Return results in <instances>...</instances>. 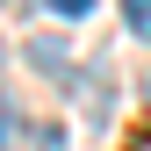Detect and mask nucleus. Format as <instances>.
Masks as SVG:
<instances>
[{"mask_svg":"<svg viewBox=\"0 0 151 151\" xmlns=\"http://www.w3.org/2000/svg\"><path fill=\"white\" fill-rule=\"evenodd\" d=\"M29 65L50 72V79H65V43H58V36H36V43H29Z\"/></svg>","mask_w":151,"mask_h":151,"instance_id":"obj_1","label":"nucleus"},{"mask_svg":"<svg viewBox=\"0 0 151 151\" xmlns=\"http://www.w3.org/2000/svg\"><path fill=\"white\" fill-rule=\"evenodd\" d=\"M50 14H93V0H43Z\"/></svg>","mask_w":151,"mask_h":151,"instance_id":"obj_5","label":"nucleus"},{"mask_svg":"<svg viewBox=\"0 0 151 151\" xmlns=\"http://www.w3.org/2000/svg\"><path fill=\"white\" fill-rule=\"evenodd\" d=\"M144 93H151V86H144Z\"/></svg>","mask_w":151,"mask_h":151,"instance_id":"obj_7","label":"nucleus"},{"mask_svg":"<svg viewBox=\"0 0 151 151\" xmlns=\"http://www.w3.org/2000/svg\"><path fill=\"white\" fill-rule=\"evenodd\" d=\"M122 22H129V36L151 43V0H122Z\"/></svg>","mask_w":151,"mask_h":151,"instance_id":"obj_3","label":"nucleus"},{"mask_svg":"<svg viewBox=\"0 0 151 151\" xmlns=\"http://www.w3.org/2000/svg\"><path fill=\"white\" fill-rule=\"evenodd\" d=\"M0 151H22V101L0 93Z\"/></svg>","mask_w":151,"mask_h":151,"instance_id":"obj_2","label":"nucleus"},{"mask_svg":"<svg viewBox=\"0 0 151 151\" xmlns=\"http://www.w3.org/2000/svg\"><path fill=\"white\" fill-rule=\"evenodd\" d=\"M0 58H7V50H0Z\"/></svg>","mask_w":151,"mask_h":151,"instance_id":"obj_6","label":"nucleus"},{"mask_svg":"<svg viewBox=\"0 0 151 151\" xmlns=\"http://www.w3.org/2000/svg\"><path fill=\"white\" fill-rule=\"evenodd\" d=\"M29 144H36V151H58V144H65V129H58V122H43V129H36Z\"/></svg>","mask_w":151,"mask_h":151,"instance_id":"obj_4","label":"nucleus"}]
</instances>
